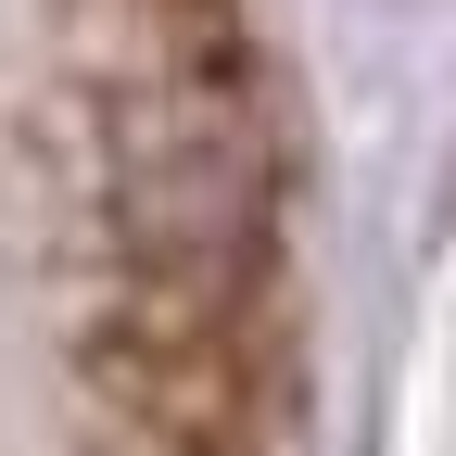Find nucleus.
Returning a JSON list of instances; mask_svg holds the SVG:
<instances>
[{
  "instance_id": "f257e3e1",
  "label": "nucleus",
  "mask_w": 456,
  "mask_h": 456,
  "mask_svg": "<svg viewBox=\"0 0 456 456\" xmlns=\"http://www.w3.org/2000/svg\"><path fill=\"white\" fill-rule=\"evenodd\" d=\"M152 456H191V444H152Z\"/></svg>"
}]
</instances>
